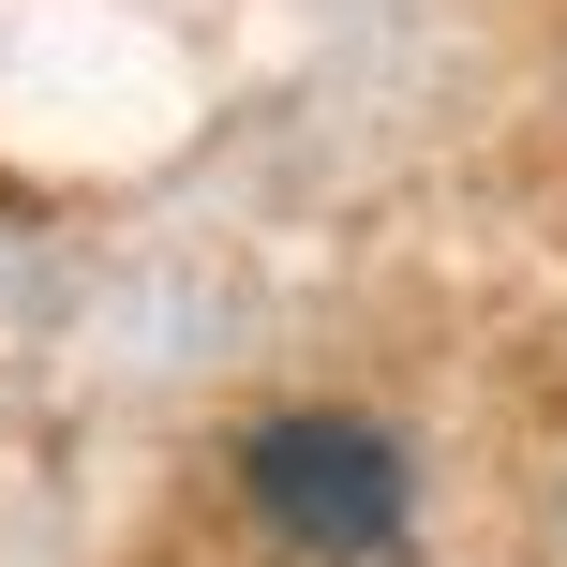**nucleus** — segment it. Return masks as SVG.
Instances as JSON below:
<instances>
[{"label":"nucleus","mask_w":567,"mask_h":567,"mask_svg":"<svg viewBox=\"0 0 567 567\" xmlns=\"http://www.w3.org/2000/svg\"><path fill=\"white\" fill-rule=\"evenodd\" d=\"M239 493L299 567H389L419 538V449L359 403H269L239 433Z\"/></svg>","instance_id":"obj_1"}]
</instances>
